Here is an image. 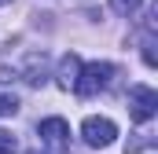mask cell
Instances as JSON below:
<instances>
[{
    "label": "cell",
    "mask_w": 158,
    "mask_h": 154,
    "mask_svg": "<svg viewBox=\"0 0 158 154\" xmlns=\"http://www.w3.org/2000/svg\"><path fill=\"white\" fill-rule=\"evenodd\" d=\"M110 77H114V66L110 63H85L77 70V77H74V92L77 95H99L107 84H110Z\"/></svg>",
    "instance_id": "1"
},
{
    "label": "cell",
    "mask_w": 158,
    "mask_h": 154,
    "mask_svg": "<svg viewBox=\"0 0 158 154\" xmlns=\"http://www.w3.org/2000/svg\"><path fill=\"white\" fill-rule=\"evenodd\" d=\"M37 136H40V143L52 154H66L70 151V125L63 117H44L37 125Z\"/></svg>",
    "instance_id": "2"
},
{
    "label": "cell",
    "mask_w": 158,
    "mask_h": 154,
    "mask_svg": "<svg viewBox=\"0 0 158 154\" xmlns=\"http://www.w3.org/2000/svg\"><path fill=\"white\" fill-rule=\"evenodd\" d=\"M129 114H132V121H151V117L158 114V92L155 88H147V84H132L129 88Z\"/></svg>",
    "instance_id": "3"
},
{
    "label": "cell",
    "mask_w": 158,
    "mask_h": 154,
    "mask_svg": "<svg viewBox=\"0 0 158 154\" xmlns=\"http://www.w3.org/2000/svg\"><path fill=\"white\" fill-rule=\"evenodd\" d=\"M81 136H85L88 147H110V143L118 140V125H114L110 117H85Z\"/></svg>",
    "instance_id": "4"
},
{
    "label": "cell",
    "mask_w": 158,
    "mask_h": 154,
    "mask_svg": "<svg viewBox=\"0 0 158 154\" xmlns=\"http://www.w3.org/2000/svg\"><path fill=\"white\" fill-rule=\"evenodd\" d=\"M22 81H26V84H44V81H48V55H44V51H33V55H26Z\"/></svg>",
    "instance_id": "5"
},
{
    "label": "cell",
    "mask_w": 158,
    "mask_h": 154,
    "mask_svg": "<svg viewBox=\"0 0 158 154\" xmlns=\"http://www.w3.org/2000/svg\"><path fill=\"white\" fill-rule=\"evenodd\" d=\"M77 70H81V59L70 51V55H63V63H59V88H74V77H77Z\"/></svg>",
    "instance_id": "6"
},
{
    "label": "cell",
    "mask_w": 158,
    "mask_h": 154,
    "mask_svg": "<svg viewBox=\"0 0 158 154\" xmlns=\"http://www.w3.org/2000/svg\"><path fill=\"white\" fill-rule=\"evenodd\" d=\"M15 114H19V99L7 95V92H0V117H15Z\"/></svg>",
    "instance_id": "7"
},
{
    "label": "cell",
    "mask_w": 158,
    "mask_h": 154,
    "mask_svg": "<svg viewBox=\"0 0 158 154\" xmlns=\"http://www.w3.org/2000/svg\"><path fill=\"white\" fill-rule=\"evenodd\" d=\"M15 151H19V140L7 128H0V154H15Z\"/></svg>",
    "instance_id": "8"
},
{
    "label": "cell",
    "mask_w": 158,
    "mask_h": 154,
    "mask_svg": "<svg viewBox=\"0 0 158 154\" xmlns=\"http://www.w3.org/2000/svg\"><path fill=\"white\" fill-rule=\"evenodd\" d=\"M140 4H143V0H110V7H114L118 15H132V11H140Z\"/></svg>",
    "instance_id": "9"
},
{
    "label": "cell",
    "mask_w": 158,
    "mask_h": 154,
    "mask_svg": "<svg viewBox=\"0 0 158 154\" xmlns=\"http://www.w3.org/2000/svg\"><path fill=\"white\" fill-rule=\"evenodd\" d=\"M4 4H11V0H0V7H4Z\"/></svg>",
    "instance_id": "10"
}]
</instances>
